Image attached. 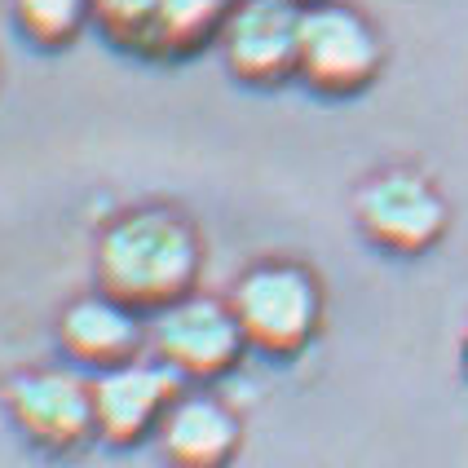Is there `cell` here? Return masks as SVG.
I'll list each match as a JSON object with an SVG mask.
<instances>
[{"instance_id":"obj_1","label":"cell","mask_w":468,"mask_h":468,"mask_svg":"<svg viewBox=\"0 0 468 468\" xmlns=\"http://www.w3.org/2000/svg\"><path fill=\"white\" fill-rule=\"evenodd\" d=\"M204 270L199 230L177 208H133L120 212L93 248L98 292L124 301L137 314H159L195 292Z\"/></svg>"},{"instance_id":"obj_2","label":"cell","mask_w":468,"mask_h":468,"mask_svg":"<svg viewBox=\"0 0 468 468\" xmlns=\"http://www.w3.org/2000/svg\"><path fill=\"white\" fill-rule=\"evenodd\" d=\"M226 301L248 349L265 358H296L323 327V287L296 261H261L243 270Z\"/></svg>"},{"instance_id":"obj_3","label":"cell","mask_w":468,"mask_h":468,"mask_svg":"<svg viewBox=\"0 0 468 468\" xmlns=\"http://www.w3.org/2000/svg\"><path fill=\"white\" fill-rule=\"evenodd\" d=\"M5 416L45 455H80L98 442L93 376L80 367H31L5 380Z\"/></svg>"},{"instance_id":"obj_4","label":"cell","mask_w":468,"mask_h":468,"mask_svg":"<svg viewBox=\"0 0 468 468\" xmlns=\"http://www.w3.org/2000/svg\"><path fill=\"white\" fill-rule=\"evenodd\" d=\"M146 354L182 376V385H212L239 367L248 340L230 301L190 292L177 305L146 318Z\"/></svg>"},{"instance_id":"obj_5","label":"cell","mask_w":468,"mask_h":468,"mask_svg":"<svg viewBox=\"0 0 468 468\" xmlns=\"http://www.w3.org/2000/svg\"><path fill=\"white\" fill-rule=\"evenodd\" d=\"M385 67V40L358 9L340 0H314L301 14L296 80L323 98H354L376 84Z\"/></svg>"},{"instance_id":"obj_6","label":"cell","mask_w":468,"mask_h":468,"mask_svg":"<svg viewBox=\"0 0 468 468\" xmlns=\"http://www.w3.org/2000/svg\"><path fill=\"white\" fill-rule=\"evenodd\" d=\"M234 0H93V23L124 53L177 62L217 45Z\"/></svg>"},{"instance_id":"obj_7","label":"cell","mask_w":468,"mask_h":468,"mask_svg":"<svg viewBox=\"0 0 468 468\" xmlns=\"http://www.w3.org/2000/svg\"><path fill=\"white\" fill-rule=\"evenodd\" d=\"M354 221L376 243L380 252L393 257H420L446 234L451 208L442 190L416 168H385L371 182L358 186L354 195Z\"/></svg>"},{"instance_id":"obj_8","label":"cell","mask_w":468,"mask_h":468,"mask_svg":"<svg viewBox=\"0 0 468 468\" xmlns=\"http://www.w3.org/2000/svg\"><path fill=\"white\" fill-rule=\"evenodd\" d=\"M301 14L296 0H234L217 31L221 62L239 84L279 89L296 76L301 53Z\"/></svg>"},{"instance_id":"obj_9","label":"cell","mask_w":468,"mask_h":468,"mask_svg":"<svg viewBox=\"0 0 468 468\" xmlns=\"http://www.w3.org/2000/svg\"><path fill=\"white\" fill-rule=\"evenodd\" d=\"M182 393V376H173L151 354H142L124 367H111V371H98L93 376L98 442L120 446V451L137 442H155V429Z\"/></svg>"},{"instance_id":"obj_10","label":"cell","mask_w":468,"mask_h":468,"mask_svg":"<svg viewBox=\"0 0 468 468\" xmlns=\"http://www.w3.org/2000/svg\"><path fill=\"white\" fill-rule=\"evenodd\" d=\"M58 345L67 363L93 376L124 367L146 354V314L129 310L106 292H89L58 314Z\"/></svg>"},{"instance_id":"obj_11","label":"cell","mask_w":468,"mask_h":468,"mask_svg":"<svg viewBox=\"0 0 468 468\" xmlns=\"http://www.w3.org/2000/svg\"><path fill=\"white\" fill-rule=\"evenodd\" d=\"M155 451L168 468H230L243 451V420L226 398L186 389L155 429Z\"/></svg>"},{"instance_id":"obj_12","label":"cell","mask_w":468,"mask_h":468,"mask_svg":"<svg viewBox=\"0 0 468 468\" xmlns=\"http://www.w3.org/2000/svg\"><path fill=\"white\" fill-rule=\"evenodd\" d=\"M93 23V0H14V27L36 49H67Z\"/></svg>"},{"instance_id":"obj_13","label":"cell","mask_w":468,"mask_h":468,"mask_svg":"<svg viewBox=\"0 0 468 468\" xmlns=\"http://www.w3.org/2000/svg\"><path fill=\"white\" fill-rule=\"evenodd\" d=\"M464 367H468V336H464Z\"/></svg>"},{"instance_id":"obj_14","label":"cell","mask_w":468,"mask_h":468,"mask_svg":"<svg viewBox=\"0 0 468 468\" xmlns=\"http://www.w3.org/2000/svg\"><path fill=\"white\" fill-rule=\"evenodd\" d=\"M296 5H314V0H296Z\"/></svg>"}]
</instances>
